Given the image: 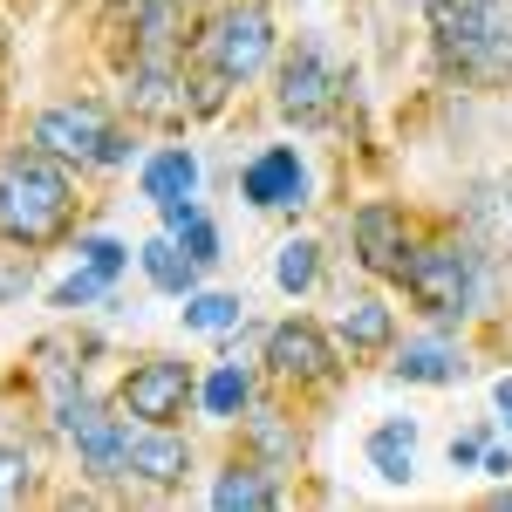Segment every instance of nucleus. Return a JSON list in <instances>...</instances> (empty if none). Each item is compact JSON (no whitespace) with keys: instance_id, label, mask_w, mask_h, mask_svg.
<instances>
[{"instance_id":"2eb2a0df","label":"nucleus","mask_w":512,"mask_h":512,"mask_svg":"<svg viewBox=\"0 0 512 512\" xmlns=\"http://www.w3.org/2000/svg\"><path fill=\"white\" fill-rule=\"evenodd\" d=\"M192 192H198V164H192V151H158V158L144 164V198L171 205V198H192Z\"/></svg>"},{"instance_id":"423d86ee","label":"nucleus","mask_w":512,"mask_h":512,"mask_svg":"<svg viewBox=\"0 0 512 512\" xmlns=\"http://www.w3.org/2000/svg\"><path fill=\"white\" fill-rule=\"evenodd\" d=\"M335 103H342V76L321 62L315 48H294V55L280 62V117L315 130V123L335 117Z\"/></svg>"},{"instance_id":"9d476101","label":"nucleus","mask_w":512,"mask_h":512,"mask_svg":"<svg viewBox=\"0 0 512 512\" xmlns=\"http://www.w3.org/2000/svg\"><path fill=\"white\" fill-rule=\"evenodd\" d=\"M192 465V451H185V437H171L164 424H144V431L123 444V472H137L144 485H178Z\"/></svg>"},{"instance_id":"20e7f679","label":"nucleus","mask_w":512,"mask_h":512,"mask_svg":"<svg viewBox=\"0 0 512 512\" xmlns=\"http://www.w3.org/2000/svg\"><path fill=\"white\" fill-rule=\"evenodd\" d=\"M403 287L417 294V308L437 321L465 315L472 308V260L458 253V246H424V253H410L403 260Z\"/></svg>"},{"instance_id":"a878e982","label":"nucleus","mask_w":512,"mask_h":512,"mask_svg":"<svg viewBox=\"0 0 512 512\" xmlns=\"http://www.w3.org/2000/svg\"><path fill=\"white\" fill-rule=\"evenodd\" d=\"M472 458H485V437H458L451 444V465H472Z\"/></svg>"},{"instance_id":"f257e3e1","label":"nucleus","mask_w":512,"mask_h":512,"mask_svg":"<svg viewBox=\"0 0 512 512\" xmlns=\"http://www.w3.org/2000/svg\"><path fill=\"white\" fill-rule=\"evenodd\" d=\"M69 226V178L48 151H14L0 164V233L41 246Z\"/></svg>"},{"instance_id":"412c9836","label":"nucleus","mask_w":512,"mask_h":512,"mask_svg":"<svg viewBox=\"0 0 512 512\" xmlns=\"http://www.w3.org/2000/svg\"><path fill=\"white\" fill-rule=\"evenodd\" d=\"M246 315L233 294H185V328H233Z\"/></svg>"},{"instance_id":"0eeeda50","label":"nucleus","mask_w":512,"mask_h":512,"mask_svg":"<svg viewBox=\"0 0 512 512\" xmlns=\"http://www.w3.org/2000/svg\"><path fill=\"white\" fill-rule=\"evenodd\" d=\"M185 403H192V376H185V362H144V369L123 376V410L144 417V424H171V417H185Z\"/></svg>"},{"instance_id":"4be33fe9","label":"nucleus","mask_w":512,"mask_h":512,"mask_svg":"<svg viewBox=\"0 0 512 512\" xmlns=\"http://www.w3.org/2000/svg\"><path fill=\"white\" fill-rule=\"evenodd\" d=\"M274 280L287 287V294H301V287H315V246L308 239H287L274 260Z\"/></svg>"},{"instance_id":"aec40b11","label":"nucleus","mask_w":512,"mask_h":512,"mask_svg":"<svg viewBox=\"0 0 512 512\" xmlns=\"http://www.w3.org/2000/svg\"><path fill=\"white\" fill-rule=\"evenodd\" d=\"M205 410H212V417H233V410H246V369H239V362L212 369V383H205Z\"/></svg>"},{"instance_id":"7ed1b4c3","label":"nucleus","mask_w":512,"mask_h":512,"mask_svg":"<svg viewBox=\"0 0 512 512\" xmlns=\"http://www.w3.org/2000/svg\"><path fill=\"white\" fill-rule=\"evenodd\" d=\"M35 144L48 158H76V164H117L123 158V137L103 123V110H89V103H55V110H41Z\"/></svg>"},{"instance_id":"dca6fc26","label":"nucleus","mask_w":512,"mask_h":512,"mask_svg":"<svg viewBox=\"0 0 512 512\" xmlns=\"http://www.w3.org/2000/svg\"><path fill=\"white\" fill-rule=\"evenodd\" d=\"M144 274L158 280L164 294H192L198 260H192V253H185V246H178L171 233H164V239H151V246H144Z\"/></svg>"},{"instance_id":"39448f33","label":"nucleus","mask_w":512,"mask_h":512,"mask_svg":"<svg viewBox=\"0 0 512 512\" xmlns=\"http://www.w3.org/2000/svg\"><path fill=\"white\" fill-rule=\"evenodd\" d=\"M205 55H212L219 82L260 76L267 55H274V21H267V7H233V14H219L212 35H205Z\"/></svg>"},{"instance_id":"5701e85b","label":"nucleus","mask_w":512,"mask_h":512,"mask_svg":"<svg viewBox=\"0 0 512 512\" xmlns=\"http://www.w3.org/2000/svg\"><path fill=\"white\" fill-rule=\"evenodd\" d=\"M103 287H110V274H96V267H82V274H69L62 287H55V301H62V308H82V301H96Z\"/></svg>"},{"instance_id":"b1692460","label":"nucleus","mask_w":512,"mask_h":512,"mask_svg":"<svg viewBox=\"0 0 512 512\" xmlns=\"http://www.w3.org/2000/svg\"><path fill=\"white\" fill-rule=\"evenodd\" d=\"M21 492H28V458H21V451H7V444H0V506H14V499H21Z\"/></svg>"},{"instance_id":"f03ea898","label":"nucleus","mask_w":512,"mask_h":512,"mask_svg":"<svg viewBox=\"0 0 512 512\" xmlns=\"http://www.w3.org/2000/svg\"><path fill=\"white\" fill-rule=\"evenodd\" d=\"M431 35L458 76H506L512 69V28L499 0H431Z\"/></svg>"},{"instance_id":"6ab92c4d","label":"nucleus","mask_w":512,"mask_h":512,"mask_svg":"<svg viewBox=\"0 0 512 512\" xmlns=\"http://www.w3.org/2000/svg\"><path fill=\"white\" fill-rule=\"evenodd\" d=\"M280 492H274V478H260V472H226L219 485H212V506L219 512H233V506H274Z\"/></svg>"},{"instance_id":"bb28decb","label":"nucleus","mask_w":512,"mask_h":512,"mask_svg":"<svg viewBox=\"0 0 512 512\" xmlns=\"http://www.w3.org/2000/svg\"><path fill=\"white\" fill-rule=\"evenodd\" d=\"M492 396H499V410H506V417H512V376H506V383H499V390H492Z\"/></svg>"},{"instance_id":"1a4fd4ad","label":"nucleus","mask_w":512,"mask_h":512,"mask_svg":"<svg viewBox=\"0 0 512 512\" xmlns=\"http://www.w3.org/2000/svg\"><path fill=\"white\" fill-rule=\"evenodd\" d=\"M62 431L82 444V458H89V472L96 478H123V444H130V431H123L117 417H103L96 403H62Z\"/></svg>"},{"instance_id":"ddd939ff","label":"nucleus","mask_w":512,"mask_h":512,"mask_svg":"<svg viewBox=\"0 0 512 512\" xmlns=\"http://www.w3.org/2000/svg\"><path fill=\"white\" fill-rule=\"evenodd\" d=\"M130 110L137 117H185V82L171 76V62H144L137 76H130Z\"/></svg>"},{"instance_id":"f3484780","label":"nucleus","mask_w":512,"mask_h":512,"mask_svg":"<svg viewBox=\"0 0 512 512\" xmlns=\"http://www.w3.org/2000/svg\"><path fill=\"white\" fill-rule=\"evenodd\" d=\"M342 342H349V349H383V342H390V308L369 301V294L349 301V308H342Z\"/></svg>"},{"instance_id":"a211bd4d","label":"nucleus","mask_w":512,"mask_h":512,"mask_svg":"<svg viewBox=\"0 0 512 512\" xmlns=\"http://www.w3.org/2000/svg\"><path fill=\"white\" fill-rule=\"evenodd\" d=\"M458 369H465V362L451 349H437V342H417V349H403V362H396L403 383H451Z\"/></svg>"},{"instance_id":"f8f14e48","label":"nucleus","mask_w":512,"mask_h":512,"mask_svg":"<svg viewBox=\"0 0 512 512\" xmlns=\"http://www.w3.org/2000/svg\"><path fill=\"white\" fill-rule=\"evenodd\" d=\"M246 198L267 205V212H287V205H308V171L294 151H267V158L246 164Z\"/></svg>"},{"instance_id":"393cba45","label":"nucleus","mask_w":512,"mask_h":512,"mask_svg":"<svg viewBox=\"0 0 512 512\" xmlns=\"http://www.w3.org/2000/svg\"><path fill=\"white\" fill-rule=\"evenodd\" d=\"M76 253H82V267H96V274H110V280L123 274V246L117 239H82Z\"/></svg>"},{"instance_id":"9b49d317","label":"nucleus","mask_w":512,"mask_h":512,"mask_svg":"<svg viewBox=\"0 0 512 512\" xmlns=\"http://www.w3.org/2000/svg\"><path fill=\"white\" fill-rule=\"evenodd\" d=\"M355 253H362V267H376V274H403V260H410V246H403V212H396V205H362V212H355Z\"/></svg>"},{"instance_id":"6e6552de","label":"nucleus","mask_w":512,"mask_h":512,"mask_svg":"<svg viewBox=\"0 0 512 512\" xmlns=\"http://www.w3.org/2000/svg\"><path fill=\"white\" fill-rule=\"evenodd\" d=\"M267 362H274V376H294V383L335 376V349H328V335H321L315 321H280L274 335H267Z\"/></svg>"},{"instance_id":"4468645a","label":"nucleus","mask_w":512,"mask_h":512,"mask_svg":"<svg viewBox=\"0 0 512 512\" xmlns=\"http://www.w3.org/2000/svg\"><path fill=\"white\" fill-rule=\"evenodd\" d=\"M369 465L390 478V485H403V478H410V465H417V424H410V417L383 424V431L369 437Z\"/></svg>"}]
</instances>
